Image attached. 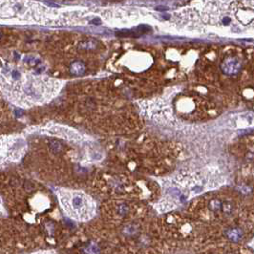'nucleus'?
Returning a JSON list of instances; mask_svg holds the SVG:
<instances>
[{
	"label": "nucleus",
	"instance_id": "1",
	"mask_svg": "<svg viewBox=\"0 0 254 254\" xmlns=\"http://www.w3.org/2000/svg\"><path fill=\"white\" fill-rule=\"evenodd\" d=\"M224 235L228 240L236 243V242H239L240 240L243 238L244 232H243V230L241 228L233 227V228H228L227 230H225Z\"/></svg>",
	"mask_w": 254,
	"mask_h": 254
},
{
	"label": "nucleus",
	"instance_id": "2",
	"mask_svg": "<svg viewBox=\"0 0 254 254\" xmlns=\"http://www.w3.org/2000/svg\"><path fill=\"white\" fill-rule=\"evenodd\" d=\"M72 206L74 209H77V210H79L81 208H83L85 206V200H84L83 196L81 195H75L73 196L72 198Z\"/></svg>",
	"mask_w": 254,
	"mask_h": 254
},
{
	"label": "nucleus",
	"instance_id": "3",
	"mask_svg": "<svg viewBox=\"0 0 254 254\" xmlns=\"http://www.w3.org/2000/svg\"><path fill=\"white\" fill-rule=\"evenodd\" d=\"M84 71H85V67H84V65L79 61L74 62L71 65V73L74 75H77V76L82 75L84 73Z\"/></svg>",
	"mask_w": 254,
	"mask_h": 254
},
{
	"label": "nucleus",
	"instance_id": "4",
	"mask_svg": "<svg viewBox=\"0 0 254 254\" xmlns=\"http://www.w3.org/2000/svg\"><path fill=\"white\" fill-rule=\"evenodd\" d=\"M84 254H100V248L96 245L91 243L84 247Z\"/></svg>",
	"mask_w": 254,
	"mask_h": 254
},
{
	"label": "nucleus",
	"instance_id": "5",
	"mask_svg": "<svg viewBox=\"0 0 254 254\" xmlns=\"http://www.w3.org/2000/svg\"><path fill=\"white\" fill-rule=\"evenodd\" d=\"M50 148L54 153H59L61 151L62 149V145L59 142H56V140H54V142L50 143Z\"/></svg>",
	"mask_w": 254,
	"mask_h": 254
},
{
	"label": "nucleus",
	"instance_id": "6",
	"mask_svg": "<svg viewBox=\"0 0 254 254\" xmlns=\"http://www.w3.org/2000/svg\"><path fill=\"white\" fill-rule=\"evenodd\" d=\"M221 206H222V203L219 201V200H212L209 204V207L211 210L213 211H218L221 209Z\"/></svg>",
	"mask_w": 254,
	"mask_h": 254
},
{
	"label": "nucleus",
	"instance_id": "7",
	"mask_svg": "<svg viewBox=\"0 0 254 254\" xmlns=\"http://www.w3.org/2000/svg\"><path fill=\"white\" fill-rule=\"evenodd\" d=\"M221 209H223L224 213H230L232 211V205L230 203H224V204H222Z\"/></svg>",
	"mask_w": 254,
	"mask_h": 254
},
{
	"label": "nucleus",
	"instance_id": "8",
	"mask_svg": "<svg viewBox=\"0 0 254 254\" xmlns=\"http://www.w3.org/2000/svg\"><path fill=\"white\" fill-rule=\"evenodd\" d=\"M118 212H119L120 215L124 216L127 212H128V207H127V205H121L119 207Z\"/></svg>",
	"mask_w": 254,
	"mask_h": 254
},
{
	"label": "nucleus",
	"instance_id": "9",
	"mask_svg": "<svg viewBox=\"0 0 254 254\" xmlns=\"http://www.w3.org/2000/svg\"><path fill=\"white\" fill-rule=\"evenodd\" d=\"M12 77L13 79L18 80L21 78V75H20V73L17 71V70H15V71H12Z\"/></svg>",
	"mask_w": 254,
	"mask_h": 254
},
{
	"label": "nucleus",
	"instance_id": "10",
	"mask_svg": "<svg viewBox=\"0 0 254 254\" xmlns=\"http://www.w3.org/2000/svg\"><path fill=\"white\" fill-rule=\"evenodd\" d=\"M22 114H23V111L22 110H16V116L18 118V117H20V116H22Z\"/></svg>",
	"mask_w": 254,
	"mask_h": 254
}]
</instances>
